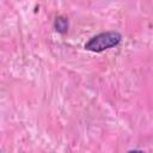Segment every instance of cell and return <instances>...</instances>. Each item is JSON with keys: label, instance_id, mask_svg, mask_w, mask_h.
<instances>
[{"label": "cell", "instance_id": "obj_3", "mask_svg": "<svg viewBox=\"0 0 153 153\" xmlns=\"http://www.w3.org/2000/svg\"><path fill=\"white\" fill-rule=\"evenodd\" d=\"M127 153H145L142 149H129Z\"/></svg>", "mask_w": 153, "mask_h": 153}, {"label": "cell", "instance_id": "obj_1", "mask_svg": "<svg viewBox=\"0 0 153 153\" xmlns=\"http://www.w3.org/2000/svg\"><path fill=\"white\" fill-rule=\"evenodd\" d=\"M122 42V35L118 31H104L92 36L85 44L84 49L92 53H103L108 49L117 47Z\"/></svg>", "mask_w": 153, "mask_h": 153}, {"label": "cell", "instance_id": "obj_2", "mask_svg": "<svg viewBox=\"0 0 153 153\" xmlns=\"http://www.w3.org/2000/svg\"><path fill=\"white\" fill-rule=\"evenodd\" d=\"M68 26H69V23H68V18L66 16H57L55 18L54 29H55L56 32H59L61 35H65L68 31Z\"/></svg>", "mask_w": 153, "mask_h": 153}]
</instances>
